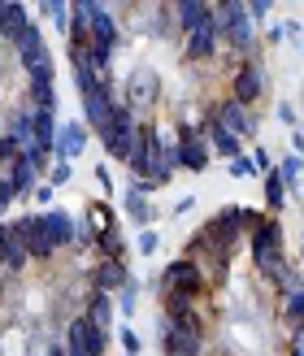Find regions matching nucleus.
Here are the masks:
<instances>
[{"label": "nucleus", "mask_w": 304, "mask_h": 356, "mask_svg": "<svg viewBox=\"0 0 304 356\" xmlns=\"http://www.w3.org/2000/svg\"><path fill=\"white\" fill-rule=\"evenodd\" d=\"M222 52V40H218V26L205 22V26H195L183 35V57L187 61H213Z\"/></svg>", "instance_id": "nucleus-12"}, {"label": "nucleus", "mask_w": 304, "mask_h": 356, "mask_svg": "<svg viewBox=\"0 0 304 356\" xmlns=\"http://www.w3.org/2000/svg\"><path fill=\"white\" fill-rule=\"evenodd\" d=\"M26 22H31V13L17 5V0H0V35H5V44H9Z\"/></svg>", "instance_id": "nucleus-21"}, {"label": "nucleus", "mask_w": 304, "mask_h": 356, "mask_svg": "<svg viewBox=\"0 0 304 356\" xmlns=\"http://www.w3.org/2000/svg\"><path fill=\"white\" fill-rule=\"evenodd\" d=\"M300 104H304V100H300Z\"/></svg>", "instance_id": "nucleus-42"}, {"label": "nucleus", "mask_w": 304, "mask_h": 356, "mask_svg": "<svg viewBox=\"0 0 304 356\" xmlns=\"http://www.w3.org/2000/svg\"><path fill=\"white\" fill-rule=\"evenodd\" d=\"M26 265H31V252H26L22 235H17V226L0 222V270H5V278H17Z\"/></svg>", "instance_id": "nucleus-10"}, {"label": "nucleus", "mask_w": 304, "mask_h": 356, "mask_svg": "<svg viewBox=\"0 0 304 356\" xmlns=\"http://www.w3.org/2000/svg\"><path fill=\"white\" fill-rule=\"evenodd\" d=\"M5 135H13L17 144L31 148V104H22V109H9V118H5Z\"/></svg>", "instance_id": "nucleus-22"}, {"label": "nucleus", "mask_w": 304, "mask_h": 356, "mask_svg": "<svg viewBox=\"0 0 304 356\" xmlns=\"http://www.w3.org/2000/svg\"><path fill=\"white\" fill-rule=\"evenodd\" d=\"M22 152H26V144H17L13 135L0 131V170H9L13 161H22Z\"/></svg>", "instance_id": "nucleus-26"}, {"label": "nucleus", "mask_w": 304, "mask_h": 356, "mask_svg": "<svg viewBox=\"0 0 304 356\" xmlns=\"http://www.w3.org/2000/svg\"><path fill=\"white\" fill-rule=\"evenodd\" d=\"M87 282H92V291L118 296L131 282V270H127V261H96L92 270H87Z\"/></svg>", "instance_id": "nucleus-11"}, {"label": "nucleus", "mask_w": 304, "mask_h": 356, "mask_svg": "<svg viewBox=\"0 0 304 356\" xmlns=\"http://www.w3.org/2000/svg\"><path fill=\"white\" fill-rule=\"evenodd\" d=\"M118 343L127 348V356H139V348H144V343H139V334H135L131 326H122V330H118Z\"/></svg>", "instance_id": "nucleus-32"}, {"label": "nucleus", "mask_w": 304, "mask_h": 356, "mask_svg": "<svg viewBox=\"0 0 304 356\" xmlns=\"http://www.w3.org/2000/svg\"><path fill=\"white\" fill-rule=\"evenodd\" d=\"M122 204H127V218H131L139 230H148V226H152V204H148L139 191H131V187H127V200H122Z\"/></svg>", "instance_id": "nucleus-23"}, {"label": "nucleus", "mask_w": 304, "mask_h": 356, "mask_svg": "<svg viewBox=\"0 0 304 356\" xmlns=\"http://www.w3.org/2000/svg\"><path fill=\"white\" fill-rule=\"evenodd\" d=\"M278 178H282V187H300V170H304V156H287L282 165H274Z\"/></svg>", "instance_id": "nucleus-30"}, {"label": "nucleus", "mask_w": 304, "mask_h": 356, "mask_svg": "<svg viewBox=\"0 0 304 356\" xmlns=\"http://www.w3.org/2000/svg\"><path fill=\"white\" fill-rule=\"evenodd\" d=\"M265 204H270V213H278L282 204H287V187H282L278 170H270V174H265Z\"/></svg>", "instance_id": "nucleus-25"}, {"label": "nucleus", "mask_w": 304, "mask_h": 356, "mask_svg": "<svg viewBox=\"0 0 304 356\" xmlns=\"http://www.w3.org/2000/svg\"><path fill=\"white\" fill-rule=\"evenodd\" d=\"M40 356H65V348H61V343H48V348H44Z\"/></svg>", "instance_id": "nucleus-40"}, {"label": "nucleus", "mask_w": 304, "mask_h": 356, "mask_svg": "<svg viewBox=\"0 0 304 356\" xmlns=\"http://www.w3.org/2000/svg\"><path fill=\"white\" fill-rule=\"evenodd\" d=\"M13 226H17V235L26 243L31 261H52L57 257V243H52L48 226H44V213H22V218H13Z\"/></svg>", "instance_id": "nucleus-7"}, {"label": "nucleus", "mask_w": 304, "mask_h": 356, "mask_svg": "<svg viewBox=\"0 0 304 356\" xmlns=\"http://www.w3.org/2000/svg\"><path fill=\"white\" fill-rule=\"evenodd\" d=\"M31 195H35V200H40V204H48V200H52V187H35Z\"/></svg>", "instance_id": "nucleus-39"}, {"label": "nucleus", "mask_w": 304, "mask_h": 356, "mask_svg": "<svg viewBox=\"0 0 304 356\" xmlns=\"http://www.w3.org/2000/svg\"><path fill=\"white\" fill-rule=\"evenodd\" d=\"M44 226H48L52 243H57V252H65V248L79 243V222L70 218L65 209H48V213H44Z\"/></svg>", "instance_id": "nucleus-18"}, {"label": "nucleus", "mask_w": 304, "mask_h": 356, "mask_svg": "<svg viewBox=\"0 0 304 356\" xmlns=\"http://www.w3.org/2000/svg\"><path fill=\"white\" fill-rule=\"evenodd\" d=\"M122 104V96H118V87L113 83H104V87H96V92H87L83 96V127H92L96 135H104L109 131V122H113V109Z\"/></svg>", "instance_id": "nucleus-6"}, {"label": "nucleus", "mask_w": 304, "mask_h": 356, "mask_svg": "<svg viewBox=\"0 0 304 356\" xmlns=\"http://www.w3.org/2000/svg\"><path fill=\"white\" fill-rule=\"evenodd\" d=\"M61 348H65V356H104V352H109V330L92 326V322L79 313V317H70Z\"/></svg>", "instance_id": "nucleus-4"}, {"label": "nucleus", "mask_w": 304, "mask_h": 356, "mask_svg": "<svg viewBox=\"0 0 304 356\" xmlns=\"http://www.w3.org/2000/svg\"><path fill=\"white\" fill-rule=\"evenodd\" d=\"M13 200H17V195H13V187L5 183V174H0V213H5V209H9Z\"/></svg>", "instance_id": "nucleus-36"}, {"label": "nucleus", "mask_w": 304, "mask_h": 356, "mask_svg": "<svg viewBox=\"0 0 304 356\" xmlns=\"http://www.w3.org/2000/svg\"><path fill=\"white\" fill-rule=\"evenodd\" d=\"M74 9L87 17V31H92V44H100V48H113V52H118V44H122V26H118L113 9H104L100 0H74Z\"/></svg>", "instance_id": "nucleus-5"}, {"label": "nucleus", "mask_w": 304, "mask_h": 356, "mask_svg": "<svg viewBox=\"0 0 304 356\" xmlns=\"http://www.w3.org/2000/svg\"><path fill=\"white\" fill-rule=\"evenodd\" d=\"M278 118L287 122V127H296V109H291V104H278Z\"/></svg>", "instance_id": "nucleus-38"}, {"label": "nucleus", "mask_w": 304, "mask_h": 356, "mask_svg": "<svg viewBox=\"0 0 304 356\" xmlns=\"http://www.w3.org/2000/svg\"><path fill=\"white\" fill-rule=\"evenodd\" d=\"M166 291H178V296H191V300H205L213 287H209V278L200 274V265L187 261V257H174L166 270H161L157 278V296H166Z\"/></svg>", "instance_id": "nucleus-3"}, {"label": "nucleus", "mask_w": 304, "mask_h": 356, "mask_svg": "<svg viewBox=\"0 0 304 356\" xmlns=\"http://www.w3.org/2000/svg\"><path fill=\"white\" fill-rule=\"evenodd\" d=\"M230 174H235V178H253L257 174V165H253V156H235V161H230Z\"/></svg>", "instance_id": "nucleus-33"}, {"label": "nucleus", "mask_w": 304, "mask_h": 356, "mask_svg": "<svg viewBox=\"0 0 304 356\" xmlns=\"http://www.w3.org/2000/svg\"><path fill=\"white\" fill-rule=\"evenodd\" d=\"M261 96H265V70L257 61H243L235 74H230V100L248 109V104H257Z\"/></svg>", "instance_id": "nucleus-9"}, {"label": "nucleus", "mask_w": 304, "mask_h": 356, "mask_svg": "<svg viewBox=\"0 0 304 356\" xmlns=\"http://www.w3.org/2000/svg\"><path fill=\"white\" fill-rule=\"evenodd\" d=\"M70 178H74V170H70V161H52V170H48V187H65Z\"/></svg>", "instance_id": "nucleus-31"}, {"label": "nucleus", "mask_w": 304, "mask_h": 356, "mask_svg": "<svg viewBox=\"0 0 304 356\" xmlns=\"http://www.w3.org/2000/svg\"><path fill=\"white\" fill-rule=\"evenodd\" d=\"M135 305H139V282L131 278V282H127V287H122V291L113 296V309H122V313H127V317H131V313H135Z\"/></svg>", "instance_id": "nucleus-29"}, {"label": "nucleus", "mask_w": 304, "mask_h": 356, "mask_svg": "<svg viewBox=\"0 0 304 356\" xmlns=\"http://www.w3.org/2000/svg\"><path fill=\"white\" fill-rule=\"evenodd\" d=\"M300 270H304V235H300Z\"/></svg>", "instance_id": "nucleus-41"}, {"label": "nucleus", "mask_w": 304, "mask_h": 356, "mask_svg": "<svg viewBox=\"0 0 304 356\" xmlns=\"http://www.w3.org/2000/svg\"><path fill=\"white\" fill-rule=\"evenodd\" d=\"M205 22H213V5H205V0H178L174 5V26L178 31H195V26H205Z\"/></svg>", "instance_id": "nucleus-19"}, {"label": "nucleus", "mask_w": 304, "mask_h": 356, "mask_svg": "<svg viewBox=\"0 0 304 356\" xmlns=\"http://www.w3.org/2000/svg\"><path fill=\"white\" fill-rule=\"evenodd\" d=\"M282 322H287V326H300L304 322V291H296V296L282 300Z\"/></svg>", "instance_id": "nucleus-28"}, {"label": "nucleus", "mask_w": 304, "mask_h": 356, "mask_svg": "<svg viewBox=\"0 0 304 356\" xmlns=\"http://www.w3.org/2000/svg\"><path fill=\"white\" fill-rule=\"evenodd\" d=\"M248 248H253V265L274 282V274L287 265V252H282V226L274 213H265V218L248 230Z\"/></svg>", "instance_id": "nucleus-2"}, {"label": "nucleus", "mask_w": 304, "mask_h": 356, "mask_svg": "<svg viewBox=\"0 0 304 356\" xmlns=\"http://www.w3.org/2000/svg\"><path fill=\"white\" fill-rule=\"evenodd\" d=\"M135 243H139V252H144V257H152V252H157V243H161V239H157V230L148 226V230H139V239H135Z\"/></svg>", "instance_id": "nucleus-34"}, {"label": "nucleus", "mask_w": 304, "mask_h": 356, "mask_svg": "<svg viewBox=\"0 0 304 356\" xmlns=\"http://www.w3.org/2000/svg\"><path fill=\"white\" fill-rule=\"evenodd\" d=\"M44 17L57 22V31H70V5L65 0H44Z\"/></svg>", "instance_id": "nucleus-27"}, {"label": "nucleus", "mask_w": 304, "mask_h": 356, "mask_svg": "<svg viewBox=\"0 0 304 356\" xmlns=\"http://www.w3.org/2000/svg\"><path fill=\"white\" fill-rule=\"evenodd\" d=\"M83 148H87V127L83 122H61L57 144H52V161H74Z\"/></svg>", "instance_id": "nucleus-17"}, {"label": "nucleus", "mask_w": 304, "mask_h": 356, "mask_svg": "<svg viewBox=\"0 0 304 356\" xmlns=\"http://www.w3.org/2000/svg\"><path fill=\"white\" fill-rule=\"evenodd\" d=\"M26 100H31V109L57 113V70H35V74H26Z\"/></svg>", "instance_id": "nucleus-14"}, {"label": "nucleus", "mask_w": 304, "mask_h": 356, "mask_svg": "<svg viewBox=\"0 0 304 356\" xmlns=\"http://www.w3.org/2000/svg\"><path fill=\"white\" fill-rule=\"evenodd\" d=\"M248 9V17H265L270 13V0H253V5H243Z\"/></svg>", "instance_id": "nucleus-37"}, {"label": "nucleus", "mask_w": 304, "mask_h": 356, "mask_svg": "<svg viewBox=\"0 0 304 356\" xmlns=\"http://www.w3.org/2000/svg\"><path fill=\"white\" fill-rule=\"evenodd\" d=\"M287 356H304V322L291 326V352H287Z\"/></svg>", "instance_id": "nucleus-35"}, {"label": "nucleus", "mask_w": 304, "mask_h": 356, "mask_svg": "<svg viewBox=\"0 0 304 356\" xmlns=\"http://www.w3.org/2000/svg\"><path fill=\"white\" fill-rule=\"evenodd\" d=\"M157 92H161L157 74H148V70H135V74H131V83H127V100H122V104H127V109L139 118V113H144L148 104L157 100Z\"/></svg>", "instance_id": "nucleus-16"}, {"label": "nucleus", "mask_w": 304, "mask_h": 356, "mask_svg": "<svg viewBox=\"0 0 304 356\" xmlns=\"http://www.w3.org/2000/svg\"><path fill=\"white\" fill-rule=\"evenodd\" d=\"M83 317L92 326H100V330H109V317H113V296H104V291H92L83 300Z\"/></svg>", "instance_id": "nucleus-20"}, {"label": "nucleus", "mask_w": 304, "mask_h": 356, "mask_svg": "<svg viewBox=\"0 0 304 356\" xmlns=\"http://www.w3.org/2000/svg\"><path fill=\"white\" fill-rule=\"evenodd\" d=\"M178 170H191V174H200V170H209V161H213V152H209V144H205V135L191 127V122H178Z\"/></svg>", "instance_id": "nucleus-8"}, {"label": "nucleus", "mask_w": 304, "mask_h": 356, "mask_svg": "<svg viewBox=\"0 0 304 356\" xmlns=\"http://www.w3.org/2000/svg\"><path fill=\"white\" fill-rule=\"evenodd\" d=\"M157 334H161V352H166V356H205V339H200V334L174 330L166 317L157 322Z\"/></svg>", "instance_id": "nucleus-13"}, {"label": "nucleus", "mask_w": 304, "mask_h": 356, "mask_svg": "<svg viewBox=\"0 0 304 356\" xmlns=\"http://www.w3.org/2000/svg\"><path fill=\"white\" fill-rule=\"evenodd\" d=\"M213 26H218L222 48H230L235 57H253L257 52V31H253V17H248L243 0H222L213 9Z\"/></svg>", "instance_id": "nucleus-1"}, {"label": "nucleus", "mask_w": 304, "mask_h": 356, "mask_svg": "<svg viewBox=\"0 0 304 356\" xmlns=\"http://www.w3.org/2000/svg\"><path fill=\"white\" fill-rule=\"evenodd\" d=\"M274 287L282 291V300H287V296H296V291H304V270H300L296 261H287V265H282V270L274 274Z\"/></svg>", "instance_id": "nucleus-24"}, {"label": "nucleus", "mask_w": 304, "mask_h": 356, "mask_svg": "<svg viewBox=\"0 0 304 356\" xmlns=\"http://www.w3.org/2000/svg\"><path fill=\"white\" fill-rule=\"evenodd\" d=\"M209 118L213 122H218V127H226L230 135H235V139H243V135H253V113H248L243 109V104H235V100H218V104H213V109H209Z\"/></svg>", "instance_id": "nucleus-15"}]
</instances>
